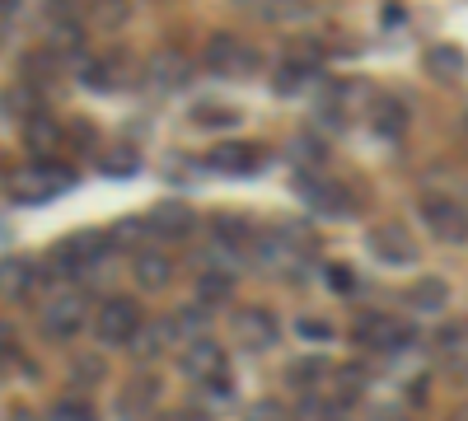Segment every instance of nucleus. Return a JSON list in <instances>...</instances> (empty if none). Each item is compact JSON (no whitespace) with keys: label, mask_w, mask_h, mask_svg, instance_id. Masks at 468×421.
Segmentation results:
<instances>
[{"label":"nucleus","mask_w":468,"mask_h":421,"mask_svg":"<svg viewBox=\"0 0 468 421\" xmlns=\"http://www.w3.org/2000/svg\"><path fill=\"white\" fill-rule=\"evenodd\" d=\"M85 319H90L85 290H52L48 304L37 310V332H43L48 342H70L75 332L85 328Z\"/></svg>","instance_id":"1"},{"label":"nucleus","mask_w":468,"mask_h":421,"mask_svg":"<svg viewBox=\"0 0 468 421\" xmlns=\"http://www.w3.org/2000/svg\"><path fill=\"white\" fill-rule=\"evenodd\" d=\"M103 248H108V235H99V229H75V235H66L48 253V262H52L57 277H94Z\"/></svg>","instance_id":"2"},{"label":"nucleus","mask_w":468,"mask_h":421,"mask_svg":"<svg viewBox=\"0 0 468 421\" xmlns=\"http://www.w3.org/2000/svg\"><path fill=\"white\" fill-rule=\"evenodd\" d=\"M75 187V169L66 164H52V160H37L19 174H10V197L15 202H48V197H61Z\"/></svg>","instance_id":"3"},{"label":"nucleus","mask_w":468,"mask_h":421,"mask_svg":"<svg viewBox=\"0 0 468 421\" xmlns=\"http://www.w3.org/2000/svg\"><path fill=\"white\" fill-rule=\"evenodd\" d=\"M202 66L211 75H225V80H249V75L262 66L258 47H249L244 37H234V33H211V43L202 52Z\"/></svg>","instance_id":"4"},{"label":"nucleus","mask_w":468,"mask_h":421,"mask_svg":"<svg viewBox=\"0 0 468 421\" xmlns=\"http://www.w3.org/2000/svg\"><path fill=\"white\" fill-rule=\"evenodd\" d=\"M141 328H145V319L127 295H108L99 304V314H94V337L103 342V347H132Z\"/></svg>","instance_id":"5"},{"label":"nucleus","mask_w":468,"mask_h":421,"mask_svg":"<svg viewBox=\"0 0 468 421\" xmlns=\"http://www.w3.org/2000/svg\"><path fill=\"white\" fill-rule=\"evenodd\" d=\"M178 370H183V379H192V384H211L216 394H229V370H225V347L220 342H192V347H183V356H178Z\"/></svg>","instance_id":"6"},{"label":"nucleus","mask_w":468,"mask_h":421,"mask_svg":"<svg viewBox=\"0 0 468 421\" xmlns=\"http://www.w3.org/2000/svg\"><path fill=\"white\" fill-rule=\"evenodd\" d=\"M417 211H421V225L431 229V239H441V244H468V211L454 197L431 193V197L417 202Z\"/></svg>","instance_id":"7"},{"label":"nucleus","mask_w":468,"mask_h":421,"mask_svg":"<svg viewBox=\"0 0 468 421\" xmlns=\"http://www.w3.org/2000/svg\"><path fill=\"white\" fill-rule=\"evenodd\" d=\"M351 337L361 342V347H370V352H403L408 342H412V328L403 323V319H394V314H361L356 323H351Z\"/></svg>","instance_id":"8"},{"label":"nucleus","mask_w":468,"mask_h":421,"mask_svg":"<svg viewBox=\"0 0 468 421\" xmlns=\"http://www.w3.org/2000/svg\"><path fill=\"white\" fill-rule=\"evenodd\" d=\"M160 407V379L154 374H132L112 398V416L117 421H150Z\"/></svg>","instance_id":"9"},{"label":"nucleus","mask_w":468,"mask_h":421,"mask_svg":"<svg viewBox=\"0 0 468 421\" xmlns=\"http://www.w3.org/2000/svg\"><path fill=\"white\" fill-rule=\"evenodd\" d=\"M295 193L304 197L309 211H319V216H328V220L351 216V193H346L342 183L324 178V174H300V178H295Z\"/></svg>","instance_id":"10"},{"label":"nucleus","mask_w":468,"mask_h":421,"mask_svg":"<svg viewBox=\"0 0 468 421\" xmlns=\"http://www.w3.org/2000/svg\"><path fill=\"white\" fill-rule=\"evenodd\" d=\"M366 248L384 267H412L417 262V239L408 235L403 225H375V229H366Z\"/></svg>","instance_id":"11"},{"label":"nucleus","mask_w":468,"mask_h":421,"mask_svg":"<svg viewBox=\"0 0 468 421\" xmlns=\"http://www.w3.org/2000/svg\"><path fill=\"white\" fill-rule=\"evenodd\" d=\"M234 337H239L244 352H271L282 342V323L271 319V310H262V304H253V310H239L234 314Z\"/></svg>","instance_id":"12"},{"label":"nucleus","mask_w":468,"mask_h":421,"mask_svg":"<svg viewBox=\"0 0 468 421\" xmlns=\"http://www.w3.org/2000/svg\"><path fill=\"white\" fill-rule=\"evenodd\" d=\"M145 229L154 239H169V244H183L192 229H197V211L187 202H154L150 216H145Z\"/></svg>","instance_id":"13"},{"label":"nucleus","mask_w":468,"mask_h":421,"mask_svg":"<svg viewBox=\"0 0 468 421\" xmlns=\"http://www.w3.org/2000/svg\"><path fill=\"white\" fill-rule=\"evenodd\" d=\"M145 80L154 85V89H183L187 80H192V66H187V57L183 52H154L150 61H145Z\"/></svg>","instance_id":"14"},{"label":"nucleus","mask_w":468,"mask_h":421,"mask_svg":"<svg viewBox=\"0 0 468 421\" xmlns=\"http://www.w3.org/2000/svg\"><path fill=\"white\" fill-rule=\"evenodd\" d=\"M174 342H183L178 337V328H174V319H154V323H145L141 332H136V342H132V356L136 361H160Z\"/></svg>","instance_id":"15"},{"label":"nucleus","mask_w":468,"mask_h":421,"mask_svg":"<svg viewBox=\"0 0 468 421\" xmlns=\"http://www.w3.org/2000/svg\"><path fill=\"white\" fill-rule=\"evenodd\" d=\"M262 160L267 155L258 145H216L207 155V169H216V174H258Z\"/></svg>","instance_id":"16"},{"label":"nucleus","mask_w":468,"mask_h":421,"mask_svg":"<svg viewBox=\"0 0 468 421\" xmlns=\"http://www.w3.org/2000/svg\"><path fill=\"white\" fill-rule=\"evenodd\" d=\"M132 277H136L141 290H169V281H174V262H169V253L141 248V253L132 258Z\"/></svg>","instance_id":"17"},{"label":"nucleus","mask_w":468,"mask_h":421,"mask_svg":"<svg viewBox=\"0 0 468 421\" xmlns=\"http://www.w3.org/2000/svg\"><path fill=\"white\" fill-rule=\"evenodd\" d=\"M431 352H436L441 365L468 370V323H445V328L431 337Z\"/></svg>","instance_id":"18"},{"label":"nucleus","mask_w":468,"mask_h":421,"mask_svg":"<svg viewBox=\"0 0 468 421\" xmlns=\"http://www.w3.org/2000/svg\"><path fill=\"white\" fill-rule=\"evenodd\" d=\"M48 47L61 57V52H80L85 47V24L75 19L70 10H57L52 19H48Z\"/></svg>","instance_id":"19"},{"label":"nucleus","mask_w":468,"mask_h":421,"mask_svg":"<svg viewBox=\"0 0 468 421\" xmlns=\"http://www.w3.org/2000/svg\"><path fill=\"white\" fill-rule=\"evenodd\" d=\"M403 304H412L417 314H441L445 304H450V286L441 277H417L403 295Z\"/></svg>","instance_id":"20"},{"label":"nucleus","mask_w":468,"mask_h":421,"mask_svg":"<svg viewBox=\"0 0 468 421\" xmlns=\"http://www.w3.org/2000/svg\"><path fill=\"white\" fill-rule=\"evenodd\" d=\"M314 80H319L314 61H300V57H291V61H282V66H277V75H271V89L291 99V94H304Z\"/></svg>","instance_id":"21"},{"label":"nucleus","mask_w":468,"mask_h":421,"mask_svg":"<svg viewBox=\"0 0 468 421\" xmlns=\"http://www.w3.org/2000/svg\"><path fill=\"white\" fill-rule=\"evenodd\" d=\"M57 141H61L57 118H48V112H33V118H24V145H28V155H37V160L52 155Z\"/></svg>","instance_id":"22"},{"label":"nucleus","mask_w":468,"mask_h":421,"mask_svg":"<svg viewBox=\"0 0 468 421\" xmlns=\"http://www.w3.org/2000/svg\"><path fill=\"white\" fill-rule=\"evenodd\" d=\"M426 70H431V80H445V85H454L459 75L468 70V57H463L454 43H436L431 52H426Z\"/></svg>","instance_id":"23"},{"label":"nucleus","mask_w":468,"mask_h":421,"mask_svg":"<svg viewBox=\"0 0 468 421\" xmlns=\"http://www.w3.org/2000/svg\"><path fill=\"white\" fill-rule=\"evenodd\" d=\"M291 421H346V407L333 394H304L291 412Z\"/></svg>","instance_id":"24"},{"label":"nucleus","mask_w":468,"mask_h":421,"mask_svg":"<svg viewBox=\"0 0 468 421\" xmlns=\"http://www.w3.org/2000/svg\"><path fill=\"white\" fill-rule=\"evenodd\" d=\"M174 328H178V337H183V347H192V342H207V328H211L207 304H183V310L174 314Z\"/></svg>","instance_id":"25"},{"label":"nucleus","mask_w":468,"mask_h":421,"mask_svg":"<svg viewBox=\"0 0 468 421\" xmlns=\"http://www.w3.org/2000/svg\"><path fill=\"white\" fill-rule=\"evenodd\" d=\"M0 281H5V300H19V295H28V290H33L37 267H33V262H24V258H5V272H0Z\"/></svg>","instance_id":"26"},{"label":"nucleus","mask_w":468,"mask_h":421,"mask_svg":"<svg viewBox=\"0 0 468 421\" xmlns=\"http://www.w3.org/2000/svg\"><path fill=\"white\" fill-rule=\"evenodd\" d=\"M19 70H24V80L28 85H48V80H57V70H61V57L48 47V52H28L24 61H19Z\"/></svg>","instance_id":"27"},{"label":"nucleus","mask_w":468,"mask_h":421,"mask_svg":"<svg viewBox=\"0 0 468 421\" xmlns=\"http://www.w3.org/2000/svg\"><path fill=\"white\" fill-rule=\"evenodd\" d=\"M103 379H108V361H103V356L85 352V356L70 361V384H75V389H94V384H103Z\"/></svg>","instance_id":"28"},{"label":"nucleus","mask_w":468,"mask_h":421,"mask_svg":"<svg viewBox=\"0 0 468 421\" xmlns=\"http://www.w3.org/2000/svg\"><path fill=\"white\" fill-rule=\"evenodd\" d=\"M333 374H337V379H333V398H337L342 407H351V398L366 394V370H361V365H337Z\"/></svg>","instance_id":"29"},{"label":"nucleus","mask_w":468,"mask_h":421,"mask_svg":"<svg viewBox=\"0 0 468 421\" xmlns=\"http://www.w3.org/2000/svg\"><path fill=\"white\" fill-rule=\"evenodd\" d=\"M324 374H333V365L324 361V356H304V361H291V370H286V379L295 389H314Z\"/></svg>","instance_id":"30"},{"label":"nucleus","mask_w":468,"mask_h":421,"mask_svg":"<svg viewBox=\"0 0 468 421\" xmlns=\"http://www.w3.org/2000/svg\"><path fill=\"white\" fill-rule=\"evenodd\" d=\"M85 89H99V94H108V89H117L122 85V70H117V61H85Z\"/></svg>","instance_id":"31"},{"label":"nucleus","mask_w":468,"mask_h":421,"mask_svg":"<svg viewBox=\"0 0 468 421\" xmlns=\"http://www.w3.org/2000/svg\"><path fill=\"white\" fill-rule=\"evenodd\" d=\"M239 118H244V112L229 108V103H197V108H192V122H197V127H234Z\"/></svg>","instance_id":"32"},{"label":"nucleus","mask_w":468,"mask_h":421,"mask_svg":"<svg viewBox=\"0 0 468 421\" xmlns=\"http://www.w3.org/2000/svg\"><path fill=\"white\" fill-rule=\"evenodd\" d=\"M403 127H408L403 103H394V99H375V132H379V136H399Z\"/></svg>","instance_id":"33"},{"label":"nucleus","mask_w":468,"mask_h":421,"mask_svg":"<svg viewBox=\"0 0 468 421\" xmlns=\"http://www.w3.org/2000/svg\"><path fill=\"white\" fill-rule=\"evenodd\" d=\"M52 421H99V412H94V403L90 398H57V407H52Z\"/></svg>","instance_id":"34"},{"label":"nucleus","mask_w":468,"mask_h":421,"mask_svg":"<svg viewBox=\"0 0 468 421\" xmlns=\"http://www.w3.org/2000/svg\"><path fill=\"white\" fill-rule=\"evenodd\" d=\"M229 290H234V277H225V272H202L197 277V300H207V304H220Z\"/></svg>","instance_id":"35"},{"label":"nucleus","mask_w":468,"mask_h":421,"mask_svg":"<svg viewBox=\"0 0 468 421\" xmlns=\"http://www.w3.org/2000/svg\"><path fill=\"white\" fill-rule=\"evenodd\" d=\"M136 169H141V160L132 155V150H112V155L99 160V174H108V178H127V174H136Z\"/></svg>","instance_id":"36"},{"label":"nucleus","mask_w":468,"mask_h":421,"mask_svg":"<svg viewBox=\"0 0 468 421\" xmlns=\"http://www.w3.org/2000/svg\"><path fill=\"white\" fill-rule=\"evenodd\" d=\"M145 235H150L145 220H117L112 235H108V244H112V248H132V244H141Z\"/></svg>","instance_id":"37"},{"label":"nucleus","mask_w":468,"mask_h":421,"mask_svg":"<svg viewBox=\"0 0 468 421\" xmlns=\"http://www.w3.org/2000/svg\"><path fill=\"white\" fill-rule=\"evenodd\" d=\"M244 421H291V412H286L277 398H258V403H249Z\"/></svg>","instance_id":"38"},{"label":"nucleus","mask_w":468,"mask_h":421,"mask_svg":"<svg viewBox=\"0 0 468 421\" xmlns=\"http://www.w3.org/2000/svg\"><path fill=\"white\" fill-rule=\"evenodd\" d=\"M295 332H300L304 342H328V337H333V323L309 314V319H300V323H295Z\"/></svg>","instance_id":"39"},{"label":"nucleus","mask_w":468,"mask_h":421,"mask_svg":"<svg viewBox=\"0 0 468 421\" xmlns=\"http://www.w3.org/2000/svg\"><path fill=\"white\" fill-rule=\"evenodd\" d=\"M291 150H295V160H300V164H314V169L324 164V145H314L309 136H300V141H295Z\"/></svg>","instance_id":"40"},{"label":"nucleus","mask_w":468,"mask_h":421,"mask_svg":"<svg viewBox=\"0 0 468 421\" xmlns=\"http://www.w3.org/2000/svg\"><path fill=\"white\" fill-rule=\"evenodd\" d=\"M127 15H132L127 5H103V10H94V19H99V24H108V28H117Z\"/></svg>","instance_id":"41"},{"label":"nucleus","mask_w":468,"mask_h":421,"mask_svg":"<svg viewBox=\"0 0 468 421\" xmlns=\"http://www.w3.org/2000/svg\"><path fill=\"white\" fill-rule=\"evenodd\" d=\"M366 421H408V416H403L399 407H375V412H370Z\"/></svg>","instance_id":"42"},{"label":"nucleus","mask_w":468,"mask_h":421,"mask_svg":"<svg viewBox=\"0 0 468 421\" xmlns=\"http://www.w3.org/2000/svg\"><path fill=\"white\" fill-rule=\"evenodd\" d=\"M5 421H43V416L28 412V407H10V412H5Z\"/></svg>","instance_id":"43"},{"label":"nucleus","mask_w":468,"mask_h":421,"mask_svg":"<svg viewBox=\"0 0 468 421\" xmlns=\"http://www.w3.org/2000/svg\"><path fill=\"white\" fill-rule=\"evenodd\" d=\"M328 281H333V286H337V290H351V277H346V272H342V267H333V272H328Z\"/></svg>","instance_id":"44"},{"label":"nucleus","mask_w":468,"mask_h":421,"mask_svg":"<svg viewBox=\"0 0 468 421\" xmlns=\"http://www.w3.org/2000/svg\"><path fill=\"white\" fill-rule=\"evenodd\" d=\"M160 421H207L202 412H169V416H160Z\"/></svg>","instance_id":"45"}]
</instances>
